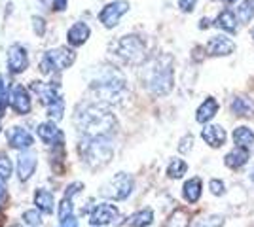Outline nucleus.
I'll return each mask as SVG.
<instances>
[{
	"label": "nucleus",
	"mask_w": 254,
	"mask_h": 227,
	"mask_svg": "<svg viewBox=\"0 0 254 227\" xmlns=\"http://www.w3.org/2000/svg\"><path fill=\"white\" fill-rule=\"evenodd\" d=\"M89 36H91V29H89L85 23L78 21L68 29L66 40H68V44H70L72 47H80V45H84V44L87 42Z\"/></svg>",
	"instance_id": "17"
},
{
	"label": "nucleus",
	"mask_w": 254,
	"mask_h": 227,
	"mask_svg": "<svg viewBox=\"0 0 254 227\" xmlns=\"http://www.w3.org/2000/svg\"><path fill=\"white\" fill-rule=\"evenodd\" d=\"M6 140L10 144V148L13 150H31L34 144V136L27 129H23L19 125H11L10 129L6 131Z\"/></svg>",
	"instance_id": "13"
},
{
	"label": "nucleus",
	"mask_w": 254,
	"mask_h": 227,
	"mask_svg": "<svg viewBox=\"0 0 254 227\" xmlns=\"http://www.w3.org/2000/svg\"><path fill=\"white\" fill-rule=\"evenodd\" d=\"M6 63H8L11 74H23L31 65V59L21 44H11L8 47V53H6Z\"/></svg>",
	"instance_id": "10"
},
{
	"label": "nucleus",
	"mask_w": 254,
	"mask_h": 227,
	"mask_svg": "<svg viewBox=\"0 0 254 227\" xmlns=\"http://www.w3.org/2000/svg\"><path fill=\"white\" fill-rule=\"evenodd\" d=\"M154 222V212L150 208H142L129 218V227H148Z\"/></svg>",
	"instance_id": "24"
},
{
	"label": "nucleus",
	"mask_w": 254,
	"mask_h": 227,
	"mask_svg": "<svg viewBox=\"0 0 254 227\" xmlns=\"http://www.w3.org/2000/svg\"><path fill=\"white\" fill-rule=\"evenodd\" d=\"M46 110H48V116L53 119V121H59V119H63V114H64V100L63 97L57 98L55 102H52V104H48L46 106Z\"/></svg>",
	"instance_id": "28"
},
{
	"label": "nucleus",
	"mask_w": 254,
	"mask_h": 227,
	"mask_svg": "<svg viewBox=\"0 0 254 227\" xmlns=\"http://www.w3.org/2000/svg\"><path fill=\"white\" fill-rule=\"evenodd\" d=\"M8 97H10V93H8L6 82H4V78L0 76V118L4 116V110L8 106Z\"/></svg>",
	"instance_id": "35"
},
{
	"label": "nucleus",
	"mask_w": 254,
	"mask_h": 227,
	"mask_svg": "<svg viewBox=\"0 0 254 227\" xmlns=\"http://www.w3.org/2000/svg\"><path fill=\"white\" fill-rule=\"evenodd\" d=\"M78 151L82 161L91 169L105 167L114 155V148L106 136H84L78 146Z\"/></svg>",
	"instance_id": "2"
},
{
	"label": "nucleus",
	"mask_w": 254,
	"mask_h": 227,
	"mask_svg": "<svg viewBox=\"0 0 254 227\" xmlns=\"http://www.w3.org/2000/svg\"><path fill=\"white\" fill-rule=\"evenodd\" d=\"M38 136H40V140L46 144V146H52V148H59V146H63L64 142V135L63 131L59 129L53 121H44L38 125Z\"/></svg>",
	"instance_id": "14"
},
{
	"label": "nucleus",
	"mask_w": 254,
	"mask_h": 227,
	"mask_svg": "<svg viewBox=\"0 0 254 227\" xmlns=\"http://www.w3.org/2000/svg\"><path fill=\"white\" fill-rule=\"evenodd\" d=\"M188 222H190V214L186 212V210H175L173 214H171L169 222H167V227H188Z\"/></svg>",
	"instance_id": "27"
},
{
	"label": "nucleus",
	"mask_w": 254,
	"mask_h": 227,
	"mask_svg": "<svg viewBox=\"0 0 254 227\" xmlns=\"http://www.w3.org/2000/svg\"><path fill=\"white\" fill-rule=\"evenodd\" d=\"M72 212H74L72 199H66V197H63V201H61V205H59V224H61V222H64V220H68V218L72 216Z\"/></svg>",
	"instance_id": "33"
},
{
	"label": "nucleus",
	"mask_w": 254,
	"mask_h": 227,
	"mask_svg": "<svg viewBox=\"0 0 254 227\" xmlns=\"http://www.w3.org/2000/svg\"><path fill=\"white\" fill-rule=\"evenodd\" d=\"M233 140L239 148L249 150L251 146H254V133L249 127H239L233 131Z\"/></svg>",
	"instance_id": "23"
},
{
	"label": "nucleus",
	"mask_w": 254,
	"mask_h": 227,
	"mask_svg": "<svg viewBox=\"0 0 254 227\" xmlns=\"http://www.w3.org/2000/svg\"><path fill=\"white\" fill-rule=\"evenodd\" d=\"M211 191L212 195H224L226 193V185H224L222 180H211Z\"/></svg>",
	"instance_id": "38"
},
{
	"label": "nucleus",
	"mask_w": 254,
	"mask_h": 227,
	"mask_svg": "<svg viewBox=\"0 0 254 227\" xmlns=\"http://www.w3.org/2000/svg\"><path fill=\"white\" fill-rule=\"evenodd\" d=\"M110 49H112V53L120 57L127 65H140L144 61V57H146V45L135 34L118 38L116 42L110 45Z\"/></svg>",
	"instance_id": "5"
},
{
	"label": "nucleus",
	"mask_w": 254,
	"mask_h": 227,
	"mask_svg": "<svg viewBox=\"0 0 254 227\" xmlns=\"http://www.w3.org/2000/svg\"><path fill=\"white\" fill-rule=\"evenodd\" d=\"M188 171V165L182 161V159H173V161L169 163V167H167V174H169L171 178H180L182 174Z\"/></svg>",
	"instance_id": "30"
},
{
	"label": "nucleus",
	"mask_w": 254,
	"mask_h": 227,
	"mask_svg": "<svg viewBox=\"0 0 254 227\" xmlns=\"http://www.w3.org/2000/svg\"><path fill=\"white\" fill-rule=\"evenodd\" d=\"M59 227H80V226H78V220H76L74 216H70L68 220L61 222V226H59Z\"/></svg>",
	"instance_id": "42"
},
{
	"label": "nucleus",
	"mask_w": 254,
	"mask_h": 227,
	"mask_svg": "<svg viewBox=\"0 0 254 227\" xmlns=\"http://www.w3.org/2000/svg\"><path fill=\"white\" fill-rule=\"evenodd\" d=\"M23 222L29 224L31 227H38L42 224V212L38 208H31V210H25L23 212Z\"/></svg>",
	"instance_id": "31"
},
{
	"label": "nucleus",
	"mask_w": 254,
	"mask_h": 227,
	"mask_svg": "<svg viewBox=\"0 0 254 227\" xmlns=\"http://www.w3.org/2000/svg\"><path fill=\"white\" fill-rule=\"evenodd\" d=\"M76 61V51L70 47H55L46 51V55L40 61V72L42 74H52L55 70H66L74 65Z\"/></svg>",
	"instance_id": "6"
},
{
	"label": "nucleus",
	"mask_w": 254,
	"mask_h": 227,
	"mask_svg": "<svg viewBox=\"0 0 254 227\" xmlns=\"http://www.w3.org/2000/svg\"><path fill=\"white\" fill-rule=\"evenodd\" d=\"M82 189H84V184H82V182H72V184L64 189V197H66V199H74L78 193H82Z\"/></svg>",
	"instance_id": "37"
},
{
	"label": "nucleus",
	"mask_w": 254,
	"mask_h": 227,
	"mask_svg": "<svg viewBox=\"0 0 254 227\" xmlns=\"http://www.w3.org/2000/svg\"><path fill=\"white\" fill-rule=\"evenodd\" d=\"M6 201V180L0 178V206Z\"/></svg>",
	"instance_id": "43"
},
{
	"label": "nucleus",
	"mask_w": 254,
	"mask_h": 227,
	"mask_svg": "<svg viewBox=\"0 0 254 227\" xmlns=\"http://www.w3.org/2000/svg\"><path fill=\"white\" fill-rule=\"evenodd\" d=\"M251 180L254 182V171H253V174H251Z\"/></svg>",
	"instance_id": "46"
},
{
	"label": "nucleus",
	"mask_w": 254,
	"mask_h": 227,
	"mask_svg": "<svg viewBox=\"0 0 254 227\" xmlns=\"http://www.w3.org/2000/svg\"><path fill=\"white\" fill-rule=\"evenodd\" d=\"M216 27H220L226 33H235L237 31V19L233 15L232 10H224L218 17H216Z\"/></svg>",
	"instance_id": "25"
},
{
	"label": "nucleus",
	"mask_w": 254,
	"mask_h": 227,
	"mask_svg": "<svg viewBox=\"0 0 254 227\" xmlns=\"http://www.w3.org/2000/svg\"><path fill=\"white\" fill-rule=\"evenodd\" d=\"M74 121L84 136H110L118 129L116 116L105 102H84L74 114Z\"/></svg>",
	"instance_id": "1"
},
{
	"label": "nucleus",
	"mask_w": 254,
	"mask_h": 227,
	"mask_svg": "<svg viewBox=\"0 0 254 227\" xmlns=\"http://www.w3.org/2000/svg\"><path fill=\"white\" fill-rule=\"evenodd\" d=\"M254 17V0H245L239 6V19L243 23H249Z\"/></svg>",
	"instance_id": "32"
},
{
	"label": "nucleus",
	"mask_w": 254,
	"mask_h": 227,
	"mask_svg": "<svg viewBox=\"0 0 254 227\" xmlns=\"http://www.w3.org/2000/svg\"><path fill=\"white\" fill-rule=\"evenodd\" d=\"M253 36H254V29H253Z\"/></svg>",
	"instance_id": "48"
},
{
	"label": "nucleus",
	"mask_w": 254,
	"mask_h": 227,
	"mask_svg": "<svg viewBox=\"0 0 254 227\" xmlns=\"http://www.w3.org/2000/svg\"><path fill=\"white\" fill-rule=\"evenodd\" d=\"M0 119H2V118H0ZM0 131H2V121H0Z\"/></svg>",
	"instance_id": "47"
},
{
	"label": "nucleus",
	"mask_w": 254,
	"mask_h": 227,
	"mask_svg": "<svg viewBox=\"0 0 254 227\" xmlns=\"http://www.w3.org/2000/svg\"><path fill=\"white\" fill-rule=\"evenodd\" d=\"M31 23H32V29H34V34H36V36H44V34H46V19H44V17L32 15Z\"/></svg>",
	"instance_id": "36"
},
{
	"label": "nucleus",
	"mask_w": 254,
	"mask_h": 227,
	"mask_svg": "<svg viewBox=\"0 0 254 227\" xmlns=\"http://www.w3.org/2000/svg\"><path fill=\"white\" fill-rule=\"evenodd\" d=\"M191 144H193V138H191L190 135H188V136H184V138H182V142H180V146H179V150L182 151V153H186V151L191 150Z\"/></svg>",
	"instance_id": "39"
},
{
	"label": "nucleus",
	"mask_w": 254,
	"mask_h": 227,
	"mask_svg": "<svg viewBox=\"0 0 254 227\" xmlns=\"http://www.w3.org/2000/svg\"><path fill=\"white\" fill-rule=\"evenodd\" d=\"M36 167H38V155L32 150H23L17 155V165H15V171H17V178L19 182H29L32 178V174L36 173Z\"/></svg>",
	"instance_id": "12"
},
{
	"label": "nucleus",
	"mask_w": 254,
	"mask_h": 227,
	"mask_svg": "<svg viewBox=\"0 0 254 227\" xmlns=\"http://www.w3.org/2000/svg\"><path fill=\"white\" fill-rule=\"evenodd\" d=\"M226 4H233V2H237V0H224Z\"/></svg>",
	"instance_id": "45"
},
{
	"label": "nucleus",
	"mask_w": 254,
	"mask_h": 227,
	"mask_svg": "<svg viewBox=\"0 0 254 227\" xmlns=\"http://www.w3.org/2000/svg\"><path fill=\"white\" fill-rule=\"evenodd\" d=\"M195 2H197V0H179V6L184 11H191L195 8Z\"/></svg>",
	"instance_id": "40"
},
{
	"label": "nucleus",
	"mask_w": 254,
	"mask_h": 227,
	"mask_svg": "<svg viewBox=\"0 0 254 227\" xmlns=\"http://www.w3.org/2000/svg\"><path fill=\"white\" fill-rule=\"evenodd\" d=\"M146 84L152 95H167L173 89V61L171 57L163 55L156 59L148 70Z\"/></svg>",
	"instance_id": "4"
},
{
	"label": "nucleus",
	"mask_w": 254,
	"mask_h": 227,
	"mask_svg": "<svg viewBox=\"0 0 254 227\" xmlns=\"http://www.w3.org/2000/svg\"><path fill=\"white\" fill-rule=\"evenodd\" d=\"M31 91L40 98L44 106L55 102L57 98H61V93H59V86L57 84H42V82H32L31 84Z\"/></svg>",
	"instance_id": "15"
},
{
	"label": "nucleus",
	"mask_w": 254,
	"mask_h": 227,
	"mask_svg": "<svg viewBox=\"0 0 254 227\" xmlns=\"http://www.w3.org/2000/svg\"><path fill=\"white\" fill-rule=\"evenodd\" d=\"M222 226H224L222 216H209V218L199 220V222H195L193 227H222Z\"/></svg>",
	"instance_id": "34"
},
{
	"label": "nucleus",
	"mask_w": 254,
	"mask_h": 227,
	"mask_svg": "<svg viewBox=\"0 0 254 227\" xmlns=\"http://www.w3.org/2000/svg\"><path fill=\"white\" fill-rule=\"evenodd\" d=\"M216 112H218V100L209 97V98H205L203 104L197 108L195 119H197L199 123H207V121H211V119L216 116Z\"/></svg>",
	"instance_id": "20"
},
{
	"label": "nucleus",
	"mask_w": 254,
	"mask_h": 227,
	"mask_svg": "<svg viewBox=\"0 0 254 227\" xmlns=\"http://www.w3.org/2000/svg\"><path fill=\"white\" fill-rule=\"evenodd\" d=\"M127 82L126 78L120 74L118 70H108L95 82H91V91L97 95V102H118L122 95L126 93Z\"/></svg>",
	"instance_id": "3"
},
{
	"label": "nucleus",
	"mask_w": 254,
	"mask_h": 227,
	"mask_svg": "<svg viewBox=\"0 0 254 227\" xmlns=\"http://www.w3.org/2000/svg\"><path fill=\"white\" fill-rule=\"evenodd\" d=\"M201 136L209 146L220 148V146H224V142H226V131L220 125H209V127H205L201 131Z\"/></svg>",
	"instance_id": "19"
},
{
	"label": "nucleus",
	"mask_w": 254,
	"mask_h": 227,
	"mask_svg": "<svg viewBox=\"0 0 254 227\" xmlns=\"http://www.w3.org/2000/svg\"><path fill=\"white\" fill-rule=\"evenodd\" d=\"M232 112L235 116H254V100L245 97H235L232 100Z\"/></svg>",
	"instance_id": "21"
},
{
	"label": "nucleus",
	"mask_w": 254,
	"mask_h": 227,
	"mask_svg": "<svg viewBox=\"0 0 254 227\" xmlns=\"http://www.w3.org/2000/svg\"><path fill=\"white\" fill-rule=\"evenodd\" d=\"M201 178H190L186 184H184V199L188 203H197L199 197H201Z\"/></svg>",
	"instance_id": "22"
},
{
	"label": "nucleus",
	"mask_w": 254,
	"mask_h": 227,
	"mask_svg": "<svg viewBox=\"0 0 254 227\" xmlns=\"http://www.w3.org/2000/svg\"><path fill=\"white\" fill-rule=\"evenodd\" d=\"M68 0H53V10L55 11H64L66 10Z\"/></svg>",
	"instance_id": "41"
},
{
	"label": "nucleus",
	"mask_w": 254,
	"mask_h": 227,
	"mask_svg": "<svg viewBox=\"0 0 254 227\" xmlns=\"http://www.w3.org/2000/svg\"><path fill=\"white\" fill-rule=\"evenodd\" d=\"M34 205L40 212H46V214H52L53 208H55V197L50 189H44V187H38L34 191Z\"/></svg>",
	"instance_id": "18"
},
{
	"label": "nucleus",
	"mask_w": 254,
	"mask_h": 227,
	"mask_svg": "<svg viewBox=\"0 0 254 227\" xmlns=\"http://www.w3.org/2000/svg\"><path fill=\"white\" fill-rule=\"evenodd\" d=\"M120 216V210L116 205H110V203H101L97 205L91 214H89V226L93 227H106L108 224H114Z\"/></svg>",
	"instance_id": "11"
},
{
	"label": "nucleus",
	"mask_w": 254,
	"mask_h": 227,
	"mask_svg": "<svg viewBox=\"0 0 254 227\" xmlns=\"http://www.w3.org/2000/svg\"><path fill=\"white\" fill-rule=\"evenodd\" d=\"M209 27V19H201V23H199V29H207Z\"/></svg>",
	"instance_id": "44"
},
{
	"label": "nucleus",
	"mask_w": 254,
	"mask_h": 227,
	"mask_svg": "<svg viewBox=\"0 0 254 227\" xmlns=\"http://www.w3.org/2000/svg\"><path fill=\"white\" fill-rule=\"evenodd\" d=\"M129 11V2L126 0H114L110 4H106L99 13V21L105 25L106 29H114L120 19Z\"/></svg>",
	"instance_id": "8"
},
{
	"label": "nucleus",
	"mask_w": 254,
	"mask_h": 227,
	"mask_svg": "<svg viewBox=\"0 0 254 227\" xmlns=\"http://www.w3.org/2000/svg\"><path fill=\"white\" fill-rule=\"evenodd\" d=\"M133 187H135L133 176H129L127 173H118L114 178H110L103 185L101 195L106 199H112V201H124L133 193Z\"/></svg>",
	"instance_id": "7"
},
{
	"label": "nucleus",
	"mask_w": 254,
	"mask_h": 227,
	"mask_svg": "<svg viewBox=\"0 0 254 227\" xmlns=\"http://www.w3.org/2000/svg\"><path fill=\"white\" fill-rule=\"evenodd\" d=\"M247 159H249V150L239 148V150H235L226 155V165L230 169H239V167H243L245 163H247Z\"/></svg>",
	"instance_id": "26"
},
{
	"label": "nucleus",
	"mask_w": 254,
	"mask_h": 227,
	"mask_svg": "<svg viewBox=\"0 0 254 227\" xmlns=\"http://www.w3.org/2000/svg\"><path fill=\"white\" fill-rule=\"evenodd\" d=\"M8 104H10L11 110H13L17 116H27V114H31V110H32L31 93H29L21 84H15L10 91Z\"/></svg>",
	"instance_id": "9"
},
{
	"label": "nucleus",
	"mask_w": 254,
	"mask_h": 227,
	"mask_svg": "<svg viewBox=\"0 0 254 227\" xmlns=\"http://www.w3.org/2000/svg\"><path fill=\"white\" fill-rule=\"evenodd\" d=\"M207 51L214 57H226L235 51V44L226 36H212L207 44Z\"/></svg>",
	"instance_id": "16"
},
{
	"label": "nucleus",
	"mask_w": 254,
	"mask_h": 227,
	"mask_svg": "<svg viewBox=\"0 0 254 227\" xmlns=\"http://www.w3.org/2000/svg\"><path fill=\"white\" fill-rule=\"evenodd\" d=\"M13 174V165H11V159L8 157V153L0 151V178L2 180H8Z\"/></svg>",
	"instance_id": "29"
}]
</instances>
